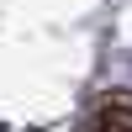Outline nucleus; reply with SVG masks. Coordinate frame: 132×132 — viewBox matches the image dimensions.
<instances>
[{"label":"nucleus","instance_id":"1","mask_svg":"<svg viewBox=\"0 0 132 132\" xmlns=\"http://www.w3.org/2000/svg\"><path fill=\"white\" fill-rule=\"evenodd\" d=\"M101 132H132V111H127V106H116V111H106Z\"/></svg>","mask_w":132,"mask_h":132}]
</instances>
